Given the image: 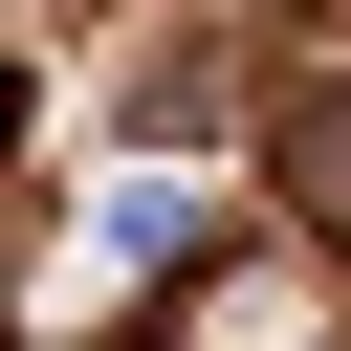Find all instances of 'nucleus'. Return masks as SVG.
Wrapping results in <instances>:
<instances>
[{
  "label": "nucleus",
  "instance_id": "1",
  "mask_svg": "<svg viewBox=\"0 0 351 351\" xmlns=\"http://www.w3.org/2000/svg\"><path fill=\"white\" fill-rule=\"evenodd\" d=\"M132 351H351V285H329L263 197H219V219L154 263V329H132Z\"/></svg>",
  "mask_w": 351,
  "mask_h": 351
},
{
  "label": "nucleus",
  "instance_id": "2",
  "mask_svg": "<svg viewBox=\"0 0 351 351\" xmlns=\"http://www.w3.org/2000/svg\"><path fill=\"white\" fill-rule=\"evenodd\" d=\"M0 219H22V66H0Z\"/></svg>",
  "mask_w": 351,
  "mask_h": 351
},
{
  "label": "nucleus",
  "instance_id": "3",
  "mask_svg": "<svg viewBox=\"0 0 351 351\" xmlns=\"http://www.w3.org/2000/svg\"><path fill=\"white\" fill-rule=\"evenodd\" d=\"M0 351H44V329H22V307H0Z\"/></svg>",
  "mask_w": 351,
  "mask_h": 351
},
{
  "label": "nucleus",
  "instance_id": "4",
  "mask_svg": "<svg viewBox=\"0 0 351 351\" xmlns=\"http://www.w3.org/2000/svg\"><path fill=\"white\" fill-rule=\"evenodd\" d=\"M110 351H132V329H110Z\"/></svg>",
  "mask_w": 351,
  "mask_h": 351
}]
</instances>
